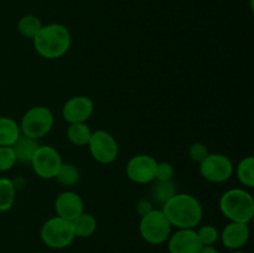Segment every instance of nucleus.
I'll return each mask as SVG.
<instances>
[{
    "label": "nucleus",
    "instance_id": "nucleus-25",
    "mask_svg": "<svg viewBox=\"0 0 254 253\" xmlns=\"http://www.w3.org/2000/svg\"><path fill=\"white\" fill-rule=\"evenodd\" d=\"M16 163V156L11 146H0V171H7Z\"/></svg>",
    "mask_w": 254,
    "mask_h": 253
},
{
    "label": "nucleus",
    "instance_id": "nucleus-13",
    "mask_svg": "<svg viewBox=\"0 0 254 253\" xmlns=\"http://www.w3.org/2000/svg\"><path fill=\"white\" fill-rule=\"evenodd\" d=\"M55 210L57 216L64 220L73 221L83 211V201L78 193L73 191H64L60 193L55 201Z\"/></svg>",
    "mask_w": 254,
    "mask_h": 253
},
{
    "label": "nucleus",
    "instance_id": "nucleus-30",
    "mask_svg": "<svg viewBox=\"0 0 254 253\" xmlns=\"http://www.w3.org/2000/svg\"><path fill=\"white\" fill-rule=\"evenodd\" d=\"M232 253H246V252H242V251H235V252H232Z\"/></svg>",
    "mask_w": 254,
    "mask_h": 253
},
{
    "label": "nucleus",
    "instance_id": "nucleus-21",
    "mask_svg": "<svg viewBox=\"0 0 254 253\" xmlns=\"http://www.w3.org/2000/svg\"><path fill=\"white\" fill-rule=\"evenodd\" d=\"M42 26L44 25H42L41 20L37 16H35V15H25L17 22L19 32L24 37H27V39H34L39 34Z\"/></svg>",
    "mask_w": 254,
    "mask_h": 253
},
{
    "label": "nucleus",
    "instance_id": "nucleus-8",
    "mask_svg": "<svg viewBox=\"0 0 254 253\" xmlns=\"http://www.w3.org/2000/svg\"><path fill=\"white\" fill-rule=\"evenodd\" d=\"M87 145L94 160L101 164L113 163L118 156V143L114 136L106 130L92 131L91 139Z\"/></svg>",
    "mask_w": 254,
    "mask_h": 253
},
{
    "label": "nucleus",
    "instance_id": "nucleus-22",
    "mask_svg": "<svg viewBox=\"0 0 254 253\" xmlns=\"http://www.w3.org/2000/svg\"><path fill=\"white\" fill-rule=\"evenodd\" d=\"M237 178L241 184L247 188H253L254 186V158L253 156H247L242 159L237 165Z\"/></svg>",
    "mask_w": 254,
    "mask_h": 253
},
{
    "label": "nucleus",
    "instance_id": "nucleus-23",
    "mask_svg": "<svg viewBox=\"0 0 254 253\" xmlns=\"http://www.w3.org/2000/svg\"><path fill=\"white\" fill-rule=\"evenodd\" d=\"M55 179H56L61 185L72 186L79 181V171L78 169L74 165H72V164L62 163L61 168L57 171Z\"/></svg>",
    "mask_w": 254,
    "mask_h": 253
},
{
    "label": "nucleus",
    "instance_id": "nucleus-24",
    "mask_svg": "<svg viewBox=\"0 0 254 253\" xmlns=\"http://www.w3.org/2000/svg\"><path fill=\"white\" fill-rule=\"evenodd\" d=\"M196 232H197V236L198 238H200L202 246H213L217 242L218 237H220L217 228H215L211 225L202 226V227L198 231H196Z\"/></svg>",
    "mask_w": 254,
    "mask_h": 253
},
{
    "label": "nucleus",
    "instance_id": "nucleus-3",
    "mask_svg": "<svg viewBox=\"0 0 254 253\" xmlns=\"http://www.w3.org/2000/svg\"><path fill=\"white\" fill-rule=\"evenodd\" d=\"M220 210L231 222L248 223L254 216V198L243 189H231L221 196Z\"/></svg>",
    "mask_w": 254,
    "mask_h": 253
},
{
    "label": "nucleus",
    "instance_id": "nucleus-16",
    "mask_svg": "<svg viewBox=\"0 0 254 253\" xmlns=\"http://www.w3.org/2000/svg\"><path fill=\"white\" fill-rule=\"evenodd\" d=\"M175 193L176 185L173 180H154L153 185L150 188V196L151 200L156 203V205L163 207Z\"/></svg>",
    "mask_w": 254,
    "mask_h": 253
},
{
    "label": "nucleus",
    "instance_id": "nucleus-19",
    "mask_svg": "<svg viewBox=\"0 0 254 253\" xmlns=\"http://www.w3.org/2000/svg\"><path fill=\"white\" fill-rule=\"evenodd\" d=\"M91 135L92 130L87 123H72L67 128V138L74 145H87Z\"/></svg>",
    "mask_w": 254,
    "mask_h": 253
},
{
    "label": "nucleus",
    "instance_id": "nucleus-10",
    "mask_svg": "<svg viewBox=\"0 0 254 253\" xmlns=\"http://www.w3.org/2000/svg\"><path fill=\"white\" fill-rule=\"evenodd\" d=\"M158 161L150 155L139 154L127 164V176L135 184H149L155 180Z\"/></svg>",
    "mask_w": 254,
    "mask_h": 253
},
{
    "label": "nucleus",
    "instance_id": "nucleus-9",
    "mask_svg": "<svg viewBox=\"0 0 254 253\" xmlns=\"http://www.w3.org/2000/svg\"><path fill=\"white\" fill-rule=\"evenodd\" d=\"M31 165L35 174L41 179H55L62 165V159L54 146L40 145L32 156Z\"/></svg>",
    "mask_w": 254,
    "mask_h": 253
},
{
    "label": "nucleus",
    "instance_id": "nucleus-4",
    "mask_svg": "<svg viewBox=\"0 0 254 253\" xmlns=\"http://www.w3.org/2000/svg\"><path fill=\"white\" fill-rule=\"evenodd\" d=\"M171 227L173 226L163 210L154 208L151 212L141 217L139 231L145 242L150 245H161L170 237Z\"/></svg>",
    "mask_w": 254,
    "mask_h": 253
},
{
    "label": "nucleus",
    "instance_id": "nucleus-2",
    "mask_svg": "<svg viewBox=\"0 0 254 253\" xmlns=\"http://www.w3.org/2000/svg\"><path fill=\"white\" fill-rule=\"evenodd\" d=\"M32 40L37 54L47 60L60 59L71 46V34L62 24L45 25Z\"/></svg>",
    "mask_w": 254,
    "mask_h": 253
},
{
    "label": "nucleus",
    "instance_id": "nucleus-7",
    "mask_svg": "<svg viewBox=\"0 0 254 253\" xmlns=\"http://www.w3.org/2000/svg\"><path fill=\"white\" fill-rule=\"evenodd\" d=\"M233 164L223 154H208L200 163V173L205 180L221 184L227 181L233 174Z\"/></svg>",
    "mask_w": 254,
    "mask_h": 253
},
{
    "label": "nucleus",
    "instance_id": "nucleus-28",
    "mask_svg": "<svg viewBox=\"0 0 254 253\" xmlns=\"http://www.w3.org/2000/svg\"><path fill=\"white\" fill-rule=\"evenodd\" d=\"M135 208H136V212L143 217V216L148 215L149 212H151V211L154 210V206H153V202H151L150 200H148V198H140V200L136 202Z\"/></svg>",
    "mask_w": 254,
    "mask_h": 253
},
{
    "label": "nucleus",
    "instance_id": "nucleus-27",
    "mask_svg": "<svg viewBox=\"0 0 254 253\" xmlns=\"http://www.w3.org/2000/svg\"><path fill=\"white\" fill-rule=\"evenodd\" d=\"M174 174V166L170 163H158L156 166V174H155V180H173Z\"/></svg>",
    "mask_w": 254,
    "mask_h": 253
},
{
    "label": "nucleus",
    "instance_id": "nucleus-12",
    "mask_svg": "<svg viewBox=\"0 0 254 253\" xmlns=\"http://www.w3.org/2000/svg\"><path fill=\"white\" fill-rule=\"evenodd\" d=\"M202 247L197 232L193 228H181L169 237L170 253H198Z\"/></svg>",
    "mask_w": 254,
    "mask_h": 253
},
{
    "label": "nucleus",
    "instance_id": "nucleus-17",
    "mask_svg": "<svg viewBox=\"0 0 254 253\" xmlns=\"http://www.w3.org/2000/svg\"><path fill=\"white\" fill-rule=\"evenodd\" d=\"M20 134V126L14 119L0 117V146H11Z\"/></svg>",
    "mask_w": 254,
    "mask_h": 253
},
{
    "label": "nucleus",
    "instance_id": "nucleus-5",
    "mask_svg": "<svg viewBox=\"0 0 254 253\" xmlns=\"http://www.w3.org/2000/svg\"><path fill=\"white\" fill-rule=\"evenodd\" d=\"M41 240L47 247L61 250L71 245L74 240L72 222L68 220L55 216L44 223L41 228Z\"/></svg>",
    "mask_w": 254,
    "mask_h": 253
},
{
    "label": "nucleus",
    "instance_id": "nucleus-11",
    "mask_svg": "<svg viewBox=\"0 0 254 253\" xmlns=\"http://www.w3.org/2000/svg\"><path fill=\"white\" fill-rule=\"evenodd\" d=\"M94 104L86 96L72 97L62 108V117L67 123H86L93 113Z\"/></svg>",
    "mask_w": 254,
    "mask_h": 253
},
{
    "label": "nucleus",
    "instance_id": "nucleus-31",
    "mask_svg": "<svg viewBox=\"0 0 254 253\" xmlns=\"http://www.w3.org/2000/svg\"><path fill=\"white\" fill-rule=\"evenodd\" d=\"M36 253H41V252H36Z\"/></svg>",
    "mask_w": 254,
    "mask_h": 253
},
{
    "label": "nucleus",
    "instance_id": "nucleus-15",
    "mask_svg": "<svg viewBox=\"0 0 254 253\" xmlns=\"http://www.w3.org/2000/svg\"><path fill=\"white\" fill-rule=\"evenodd\" d=\"M40 144L37 139L20 134V136L12 144L11 148L14 150L15 156H16V161H20V163H31L32 156H34L35 151L37 150Z\"/></svg>",
    "mask_w": 254,
    "mask_h": 253
},
{
    "label": "nucleus",
    "instance_id": "nucleus-1",
    "mask_svg": "<svg viewBox=\"0 0 254 253\" xmlns=\"http://www.w3.org/2000/svg\"><path fill=\"white\" fill-rule=\"evenodd\" d=\"M171 226L176 228H195L202 220L200 201L190 193H175L161 207Z\"/></svg>",
    "mask_w": 254,
    "mask_h": 253
},
{
    "label": "nucleus",
    "instance_id": "nucleus-14",
    "mask_svg": "<svg viewBox=\"0 0 254 253\" xmlns=\"http://www.w3.org/2000/svg\"><path fill=\"white\" fill-rule=\"evenodd\" d=\"M250 238V227L248 223L230 222L221 233V240L225 247L237 251L242 248Z\"/></svg>",
    "mask_w": 254,
    "mask_h": 253
},
{
    "label": "nucleus",
    "instance_id": "nucleus-18",
    "mask_svg": "<svg viewBox=\"0 0 254 253\" xmlns=\"http://www.w3.org/2000/svg\"><path fill=\"white\" fill-rule=\"evenodd\" d=\"M72 222L73 232L76 237L86 238L93 235L97 230V221L93 215L87 212H82L81 215L77 216Z\"/></svg>",
    "mask_w": 254,
    "mask_h": 253
},
{
    "label": "nucleus",
    "instance_id": "nucleus-6",
    "mask_svg": "<svg viewBox=\"0 0 254 253\" xmlns=\"http://www.w3.org/2000/svg\"><path fill=\"white\" fill-rule=\"evenodd\" d=\"M54 126V114L47 107L36 106L24 114L20 130L24 135L39 139L46 135Z\"/></svg>",
    "mask_w": 254,
    "mask_h": 253
},
{
    "label": "nucleus",
    "instance_id": "nucleus-26",
    "mask_svg": "<svg viewBox=\"0 0 254 253\" xmlns=\"http://www.w3.org/2000/svg\"><path fill=\"white\" fill-rule=\"evenodd\" d=\"M189 154H190L191 160L200 164L210 153H208V149L205 144L193 143L192 145L190 146V149H189Z\"/></svg>",
    "mask_w": 254,
    "mask_h": 253
},
{
    "label": "nucleus",
    "instance_id": "nucleus-29",
    "mask_svg": "<svg viewBox=\"0 0 254 253\" xmlns=\"http://www.w3.org/2000/svg\"><path fill=\"white\" fill-rule=\"evenodd\" d=\"M198 253H220L213 246H203Z\"/></svg>",
    "mask_w": 254,
    "mask_h": 253
},
{
    "label": "nucleus",
    "instance_id": "nucleus-20",
    "mask_svg": "<svg viewBox=\"0 0 254 253\" xmlns=\"http://www.w3.org/2000/svg\"><path fill=\"white\" fill-rule=\"evenodd\" d=\"M15 202V185L10 179L0 178V212H6Z\"/></svg>",
    "mask_w": 254,
    "mask_h": 253
}]
</instances>
